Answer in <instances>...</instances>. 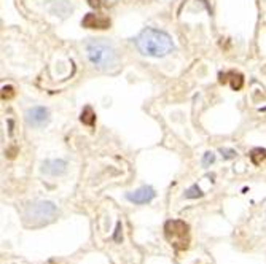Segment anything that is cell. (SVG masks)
Wrapping results in <instances>:
<instances>
[{
  "mask_svg": "<svg viewBox=\"0 0 266 264\" xmlns=\"http://www.w3.org/2000/svg\"><path fill=\"white\" fill-rule=\"evenodd\" d=\"M136 45L143 56L150 58H164L174 50L171 35L153 27H147L140 32L136 38Z\"/></svg>",
  "mask_w": 266,
  "mask_h": 264,
  "instance_id": "6da1fadb",
  "label": "cell"
},
{
  "mask_svg": "<svg viewBox=\"0 0 266 264\" xmlns=\"http://www.w3.org/2000/svg\"><path fill=\"white\" fill-rule=\"evenodd\" d=\"M86 54L94 67L101 70L113 69L117 64L115 48L105 40H91L86 43Z\"/></svg>",
  "mask_w": 266,
  "mask_h": 264,
  "instance_id": "7a4b0ae2",
  "label": "cell"
},
{
  "mask_svg": "<svg viewBox=\"0 0 266 264\" xmlns=\"http://www.w3.org/2000/svg\"><path fill=\"white\" fill-rule=\"evenodd\" d=\"M164 236L175 251H185L190 247V226L183 219H169V222H166Z\"/></svg>",
  "mask_w": 266,
  "mask_h": 264,
  "instance_id": "3957f363",
  "label": "cell"
},
{
  "mask_svg": "<svg viewBox=\"0 0 266 264\" xmlns=\"http://www.w3.org/2000/svg\"><path fill=\"white\" fill-rule=\"evenodd\" d=\"M58 213V208L50 201H40L32 204L24 213V223L32 226H43L53 222Z\"/></svg>",
  "mask_w": 266,
  "mask_h": 264,
  "instance_id": "277c9868",
  "label": "cell"
},
{
  "mask_svg": "<svg viewBox=\"0 0 266 264\" xmlns=\"http://www.w3.org/2000/svg\"><path fill=\"white\" fill-rule=\"evenodd\" d=\"M48 118H50V113L45 107H32L26 112V121L32 127H40L43 124H47Z\"/></svg>",
  "mask_w": 266,
  "mask_h": 264,
  "instance_id": "5b68a950",
  "label": "cell"
},
{
  "mask_svg": "<svg viewBox=\"0 0 266 264\" xmlns=\"http://www.w3.org/2000/svg\"><path fill=\"white\" fill-rule=\"evenodd\" d=\"M155 197V190L151 186H142V188L136 190L134 193H128L126 199L134 202V204H147Z\"/></svg>",
  "mask_w": 266,
  "mask_h": 264,
  "instance_id": "8992f818",
  "label": "cell"
},
{
  "mask_svg": "<svg viewBox=\"0 0 266 264\" xmlns=\"http://www.w3.org/2000/svg\"><path fill=\"white\" fill-rule=\"evenodd\" d=\"M65 169H67V162L64 159H48L42 166V172L51 175V177H58V175L65 172Z\"/></svg>",
  "mask_w": 266,
  "mask_h": 264,
  "instance_id": "52a82bcc",
  "label": "cell"
},
{
  "mask_svg": "<svg viewBox=\"0 0 266 264\" xmlns=\"http://www.w3.org/2000/svg\"><path fill=\"white\" fill-rule=\"evenodd\" d=\"M82 24L88 29H108L110 26V19L101 15H86L82 21Z\"/></svg>",
  "mask_w": 266,
  "mask_h": 264,
  "instance_id": "ba28073f",
  "label": "cell"
},
{
  "mask_svg": "<svg viewBox=\"0 0 266 264\" xmlns=\"http://www.w3.org/2000/svg\"><path fill=\"white\" fill-rule=\"evenodd\" d=\"M50 12L53 15L59 16H67L72 12V5L69 4V0H51L50 4Z\"/></svg>",
  "mask_w": 266,
  "mask_h": 264,
  "instance_id": "9c48e42d",
  "label": "cell"
},
{
  "mask_svg": "<svg viewBox=\"0 0 266 264\" xmlns=\"http://www.w3.org/2000/svg\"><path fill=\"white\" fill-rule=\"evenodd\" d=\"M82 121H83V124H86V126H93L94 124L96 115H94L91 107H85V110L82 112Z\"/></svg>",
  "mask_w": 266,
  "mask_h": 264,
  "instance_id": "30bf717a",
  "label": "cell"
},
{
  "mask_svg": "<svg viewBox=\"0 0 266 264\" xmlns=\"http://www.w3.org/2000/svg\"><path fill=\"white\" fill-rule=\"evenodd\" d=\"M201 196H203V191L199 190L198 185L190 186V188L185 191V197H186V199H196V197H201Z\"/></svg>",
  "mask_w": 266,
  "mask_h": 264,
  "instance_id": "8fae6325",
  "label": "cell"
},
{
  "mask_svg": "<svg viewBox=\"0 0 266 264\" xmlns=\"http://www.w3.org/2000/svg\"><path fill=\"white\" fill-rule=\"evenodd\" d=\"M215 161V155L212 151H207V153H204V156H203V167H209L210 164H212Z\"/></svg>",
  "mask_w": 266,
  "mask_h": 264,
  "instance_id": "7c38bea8",
  "label": "cell"
},
{
  "mask_svg": "<svg viewBox=\"0 0 266 264\" xmlns=\"http://www.w3.org/2000/svg\"><path fill=\"white\" fill-rule=\"evenodd\" d=\"M220 153H221V156H223L225 159H231V158H235L238 155V153L233 148H220Z\"/></svg>",
  "mask_w": 266,
  "mask_h": 264,
  "instance_id": "4fadbf2b",
  "label": "cell"
},
{
  "mask_svg": "<svg viewBox=\"0 0 266 264\" xmlns=\"http://www.w3.org/2000/svg\"><path fill=\"white\" fill-rule=\"evenodd\" d=\"M120 233H121V223H117V229H115V242H121V237H120Z\"/></svg>",
  "mask_w": 266,
  "mask_h": 264,
  "instance_id": "5bb4252c",
  "label": "cell"
},
{
  "mask_svg": "<svg viewBox=\"0 0 266 264\" xmlns=\"http://www.w3.org/2000/svg\"><path fill=\"white\" fill-rule=\"evenodd\" d=\"M91 7H101V0H90Z\"/></svg>",
  "mask_w": 266,
  "mask_h": 264,
  "instance_id": "9a60e30c",
  "label": "cell"
}]
</instances>
